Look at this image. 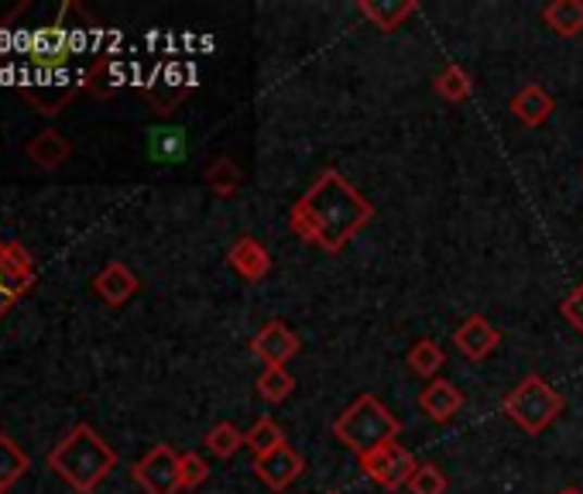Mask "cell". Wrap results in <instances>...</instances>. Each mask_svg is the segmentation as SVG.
Wrapping results in <instances>:
<instances>
[{
	"label": "cell",
	"mask_w": 583,
	"mask_h": 494,
	"mask_svg": "<svg viewBox=\"0 0 583 494\" xmlns=\"http://www.w3.org/2000/svg\"><path fill=\"white\" fill-rule=\"evenodd\" d=\"M419 409L430 416L433 422H450L463 409V395H460V388L454 385V381L436 378V381H430V385L422 388Z\"/></svg>",
	"instance_id": "cell-13"
},
{
	"label": "cell",
	"mask_w": 583,
	"mask_h": 494,
	"mask_svg": "<svg viewBox=\"0 0 583 494\" xmlns=\"http://www.w3.org/2000/svg\"><path fill=\"white\" fill-rule=\"evenodd\" d=\"M70 155H73L70 138H65V134L55 131V127L38 131L35 138L28 141V159H32L35 165H41V169H59L65 159H70Z\"/></svg>",
	"instance_id": "cell-17"
},
{
	"label": "cell",
	"mask_w": 583,
	"mask_h": 494,
	"mask_svg": "<svg viewBox=\"0 0 583 494\" xmlns=\"http://www.w3.org/2000/svg\"><path fill=\"white\" fill-rule=\"evenodd\" d=\"M563 317L583 333V285H576V288H573V296L563 302Z\"/></svg>",
	"instance_id": "cell-29"
},
{
	"label": "cell",
	"mask_w": 583,
	"mask_h": 494,
	"mask_svg": "<svg viewBox=\"0 0 583 494\" xmlns=\"http://www.w3.org/2000/svg\"><path fill=\"white\" fill-rule=\"evenodd\" d=\"M178 460H183V454H175L169 443H159L134 464L131 474L141 484L145 494H178L183 491V481H178Z\"/></svg>",
	"instance_id": "cell-5"
},
{
	"label": "cell",
	"mask_w": 583,
	"mask_h": 494,
	"mask_svg": "<svg viewBox=\"0 0 583 494\" xmlns=\"http://www.w3.org/2000/svg\"><path fill=\"white\" fill-rule=\"evenodd\" d=\"M511 110H514V118H519L525 127H539V124L549 121V114L556 110V100L549 97L546 86L529 83L525 89H519V94L511 97Z\"/></svg>",
	"instance_id": "cell-15"
},
{
	"label": "cell",
	"mask_w": 583,
	"mask_h": 494,
	"mask_svg": "<svg viewBox=\"0 0 583 494\" xmlns=\"http://www.w3.org/2000/svg\"><path fill=\"white\" fill-rule=\"evenodd\" d=\"M49 467L73 491L94 494L110 478V470L117 467V454H114V446L94 430V425L79 422L59 440V446L49 454Z\"/></svg>",
	"instance_id": "cell-2"
},
{
	"label": "cell",
	"mask_w": 583,
	"mask_h": 494,
	"mask_svg": "<svg viewBox=\"0 0 583 494\" xmlns=\"http://www.w3.org/2000/svg\"><path fill=\"white\" fill-rule=\"evenodd\" d=\"M4 491H8V487H0V494H4Z\"/></svg>",
	"instance_id": "cell-31"
},
{
	"label": "cell",
	"mask_w": 583,
	"mask_h": 494,
	"mask_svg": "<svg viewBox=\"0 0 583 494\" xmlns=\"http://www.w3.org/2000/svg\"><path fill=\"white\" fill-rule=\"evenodd\" d=\"M186 151V134L178 131V127H159V131H151V155L154 159H178V155Z\"/></svg>",
	"instance_id": "cell-26"
},
{
	"label": "cell",
	"mask_w": 583,
	"mask_h": 494,
	"mask_svg": "<svg viewBox=\"0 0 583 494\" xmlns=\"http://www.w3.org/2000/svg\"><path fill=\"white\" fill-rule=\"evenodd\" d=\"M446 487H450V481H446V474L436 464H419V470L409 481L412 494H446Z\"/></svg>",
	"instance_id": "cell-27"
},
{
	"label": "cell",
	"mask_w": 583,
	"mask_h": 494,
	"mask_svg": "<svg viewBox=\"0 0 583 494\" xmlns=\"http://www.w3.org/2000/svg\"><path fill=\"white\" fill-rule=\"evenodd\" d=\"M302 470H306V464L296 450H292V446H282V450L255 460V474L272 491H288L302 478Z\"/></svg>",
	"instance_id": "cell-11"
},
{
	"label": "cell",
	"mask_w": 583,
	"mask_h": 494,
	"mask_svg": "<svg viewBox=\"0 0 583 494\" xmlns=\"http://www.w3.org/2000/svg\"><path fill=\"white\" fill-rule=\"evenodd\" d=\"M248 446H251V454L261 460V457H268V454H275V450H282V446H288L285 443V433H282V425L275 422V419H258L251 430H248Z\"/></svg>",
	"instance_id": "cell-20"
},
{
	"label": "cell",
	"mask_w": 583,
	"mask_h": 494,
	"mask_svg": "<svg viewBox=\"0 0 583 494\" xmlns=\"http://www.w3.org/2000/svg\"><path fill=\"white\" fill-rule=\"evenodd\" d=\"M357 11L368 17L377 32H395L401 21L419 11L415 0H357Z\"/></svg>",
	"instance_id": "cell-16"
},
{
	"label": "cell",
	"mask_w": 583,
	"mask_h": 494,
	"mask_svg": "<svg viewBox=\"0 0 583 494\" xmlns=\"http://www.w3.org/2000/svg\"><path fill=\"white\" fill-rule=\"evenodd\" d=\"M207 478H210V464L199 454H183V460H178V481H183V491L207 484Z\"/></svg>",
	"instance_id": "cell-28"
},
{
	"label": "cell",
	"mask_w": 583,
	"mask_h": 494,
	"mask_svg": "<svg viewBox=\"0 0 583 494\" xmlns=\"http://www.w3.org/2000/svg\"><path fill=\"white\" fill-rule=\"evenodd\" d=\"M28 467H32V460L17 446V440L0 433V487H11L14 481H21L28 474Z\"/></svg>",
	"instance_id": "cell-19"
},
{
	"label": "cell",
	"mask_w": 583,
	"mask_h": 494,
	"mask_svg": "<svg viewBox=\"0 0 583 494\" xmlns=\"http://www.w3.org/2000/svg\"><path fill=\"white\" fill-rule=\"evenodd\" d=\"M138 288H141L138 275H134L131 268L121 264V261H110L103 272L94 279V292L107 306H124L127 299H134V292H138Z\"/></svg>",
	"instance_id": "cell-14"
},
{
	"label": "cell",
	"mask_w": 583,
	"mask_h": 494,
	"mask_svg": "<svg viewBox=\"0 0 583 494\" xmlns=\"http://www.w3.org/2000/svg\"><path fill=\"white\" fill-rule=\"evenodd\" d=\"M240 446H248V433H240L234 422H216L213 430L207 433V450L220 460L234 457Z\"/></svg>",
	"instance_id": "cell-21"
},
{
	"label": "cell",
	"mask_w": 583,
	"mask_h": 494,
	"mask_svg": "<svg viewBox=\"0 0 583 494\" xmlns=\"http://www.w3.org/2000/svg\"><path fill=\"white\" fill-rule=\"evenodd\" d=\"M371 220H374L371 199L364 193H357L336 169H326L317 183L292 203V213H288L296 237L317 244L326 255L344 251Z\"/></svg>",
	"instance_id": "cell-1"
},
{
	"label": "cell",
	"mask_w": 583,
	"mask_h": 494,
	"mask_svg": "<svg viewBox=\"0 0 583 494\" xmlns=\"http://www.w3.org/2000/svg\"><path fill=\"white\" fill-rule=\"evenodd\" d=\"M559 494H583V487H563Z\"/></svg>",
	"instance_id": "cell-30"
},
{
	"label": "cell",
	"mask_w": 583,
	"mask_h": 494,
	"mask_svg": "<svg viewBox=\"0 0 583 494\" xmlns=\"http://www.w3.org/2000/svg\"><path fill=\"white\" fill-rule=\"evenodd\" d=\"M227 264L240 279L264 282L268 272H272V255H268V247L258 237H237L227 251Z\"/></svg>",
	"instance_id": "cell-12"
},
{
	"label": "cell",
	"mask_w": 583,
	"mask_h": 494,
	"mask_svg": "<svg viewBox=\"0 0 583 494\" xmlns=\"http://www.w3.org/2000/svg\"><path fill=\"white\" fill-rule=\"evenodd\" d=\"M436 94L450 103H463L470 94H474V83L460 70V65H446V70L436 76Z\"/></svg>",
	"instance_id": "cell-24"
},
{
	"label": "cell",
	"mask_w": 583,
	"mask_h": 494,
	"mask_svg": "<svg viewBox=\"0 0 583 494\" xmlns=\"http://www.w3.org/2000/svg\"><path fill=\"white\" fill-rule=\"evenodd\" d=\"M501 409L522 433L539 436L559 419V412H563V395H559L543 374H525L519 385L505 395Z\"/></svg>",
	"instance_id": "cell-4"
},
{
	"label": "cell",
	"mask_w": 583,
	"mask_h": 494,
	"mask_svg": "<svg viewBox=\"0 0 583 494\" xmlns=\"http://www.w3.org/2000/svg\"><path fill=\"white\" fill-rule=\"evenodd\" d=\"M35 285V261L25 244L0 240V317Z\"/></svg>",
	"instance_id": "cell-7"
},
{
	"label": "cell",
	"mask_w": 583,
	"mask_h": 494,
	"mask_svg": "<svg viewBox=\"0 0 583 494\" xmlns=\"http://www.w3.org/2000/svg\"><path fill=\"white\" fill-rule=\"evenodd\" d=\"M299 347H302V341L296 336V330H288L278 320L264 323L251 341V354L258 361H264V368H285L292 357L299 354Z\"/></svg>",
	"instance_id": "cell-8"
},
{
	"label": "cell",
	"mask_w": 583,
	"mask_h": 494,
	"mask_svg": "<svg viewBox=\"0 0 583 494\" xmlns=\"http://www.w3.org/2000/svg\"><path fill=\"white\" fill-rule=\"evenodd\" d=\"M543 25L559 35V38H573L583 32V0H553L543 8Z\"/></svg>",
	"instance_id": "cell-18"
},
{
	"label": "cell",
	"mask_w": 583,
	"mask_h": 494,
	"mask_svg": "<svg viewBox=\"0 0 583 494\" xmlns=\"http://www.w3.org/2000/svg\"><path fill=\"white\" fill-rule=\"evenodd\" d=\"M292 392H296V378H292L285 368H264L261 374H258V395L264 398V402H285Z\"/></svg>",
	"instance_id": "cell-23"
},
{
	"label": "cell",
	"mask_w": 583,
	"mask_h": 494,
	"mask_svg": "<svg viewBox=\"0 0 583 494\" xmlns=\"http://www.w3.org/2000/svg\"><path fill=\"white\" fill-rule=\"evenodd\" d=\"M401 433V422L381 406V402L374 395H361L353 402V406H347L340 416H336L333 422V436L340 440L347 450H353L357 457H368L374 450H381V446L395 443Z\"/></svg>",
	"instance_id": "cell-3"
},
{
	"label": "cell",
	"mask_w": 583,
	"mask_h": 494,
	"mask_svg": "<svg viewBox=\"0 0 583 494\" xmlns=\"http://www.w3.org/2000/svg\"><path fill=\"white\" fill-rule=\"evenodd\" d=\"M446 365V354L436 341H415V347L409 350V368L419 374V378H430L436 381V374L443 371Z\"/></svg>",
	"instance_id": "cell-22"
},
{
	"label": "cell",
	"mask_w": 583,
	"mask_h": 494,
	"mask_svg": "<svg viewBox=\"0 0 583 494\" xmlns=\"http://www.w3.org/2000/svg\"><path fill=\"white\" fill-rule=\"evenodd\" d=\"M207 186H210L216 196L231 199V196L240 189V169H237L231 159H216V162L210 165V172H207Z\"/></svg>",
	"instance_id": "cell-25"
},
{
	"label": "cell",
	"mask_w": 583,
	"mask_h": 494,
	"mask_svg": "<svg viewBox=\"0 0 583 494\" xmlns=\"http://www.w3.org/2000/svg\"><path fill=\"white\" fill-rule=\"evenodd\" d=\"M454 344L463 357H470V361H484L491 350H498L501 330L487 317H467L454 333Z\"/></svg>",
	"instance_id": "cell-10"
},
{
	"label": "cell",
	"mask_w": 583,
	"mask_h": 494,
	"mask_svg": "<svg viewBox=\"0 0 583 494\" xmlns=\"http://www.w3.org/2000/svg\"><path fill=\"white\" fill-rule=\"evenodd\" d=\"M361 467H364V474H368L374 484L385 487V491L409 487L412 474L419 470L415 457H412L398 440L388 443V446H381V450H374V454H368V457L361 460Z\"/></svg>",
	"instance_id": "cell-6"
},
{
	"label": "cell",
	"mask_w": 583,
	"mask_h": 494,
	"mask_svg": "<svg viewBox=\"0 0 583 494\" xmlns=\"http://www.w3.org/2000/svg\"><path fill=\"white\" fill-rule=\"evenodd\" d=\"M59 38L73 55H83V52H89L97 45L100 25L86 14L83 4H76V0H65L62 11H59Z\"/></svg>",
	"instance_id": "cell-9"
}]
</instances>
